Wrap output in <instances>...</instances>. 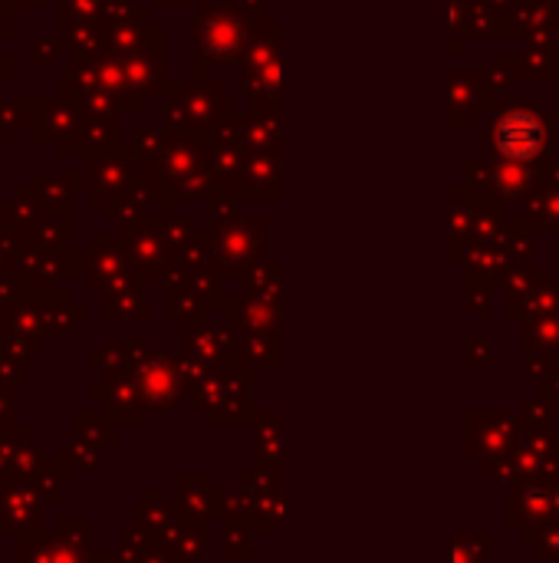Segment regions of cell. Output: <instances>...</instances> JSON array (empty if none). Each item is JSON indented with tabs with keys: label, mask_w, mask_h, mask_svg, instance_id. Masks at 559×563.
Wrapping results in <instances>:
<instances>
[{
	"label": "cell",
	"mask_w": 559,
	"mask_h": 563,
	"mask_svg": "<svg viewBox=\"0 0 559 563\" xmlns=\"http://www.w3.org/2000/svg\"><path fill=\"white\" fill-rule=\"evenodd\" d=\"M540 119L534 112H511L501 122V148L511 158H530L540 148Z\"/></svg>",
	"instance_id": "1"
}]
</instances>
